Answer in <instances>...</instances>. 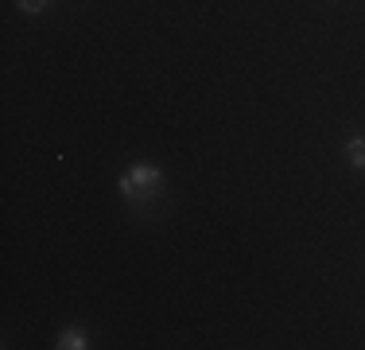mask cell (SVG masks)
I'll return each mask as SVG.
<instances>
[{"mask_svg": "<svg viewBox=\"0 0 365 350\" xmlns=\"http://www.w3.org/2000/svg\"><path fill=\"white\" fill-rule=\"evenodd\" d=\"M117 191L128 206H148L152 199L163 195V171L155 168V164H133V168L117 179Z\"/></svg>", "mask_w": 365, "mask_h": 350, "instance_id": "obj_1", "label": "cell"}, {"mask_svg": "<svg viewBox=\"0 0 365 350\" xmlns=\"http://www.w3.org/2000/svg\"><path fill=\"white\" fill-rule=\"evenodd\" d=\"M55 346L58 350H86V346H90V335H86L82 327H66V331H58Z\"/></svg>", "mask_w": 365, "mask_h": 350, "instance_id": "obj_2", "label": "cell"}, {"mask_svg": "<svg viewBox=\"0 0 365 350\" xmlns=\"http://www.w3.org/2000/svg\"><path fill=\"white\" fill-rule=\"evenodd\" d=\"M346 164H350L354 171H365V136L346 140Z\"/></svg>", "mask_w": 365, "mask_h": 350, "instance_id": "obj_3", "label": "cell"}, {"mask_svg": "<svg viewBox=\"0 0 365 350\" xmlns=\"http://www.w3.org/2000/svg\"><path fill=\"white\" fill-rule=\"evenodd\" d=\"M20 4V12H28V16H39L43 8H47V0H16Z\"/></svg>", "mask_w": 365, "mask_h": 350, "instance_id": "obj_4", "label": "cell"}]
</instances>
